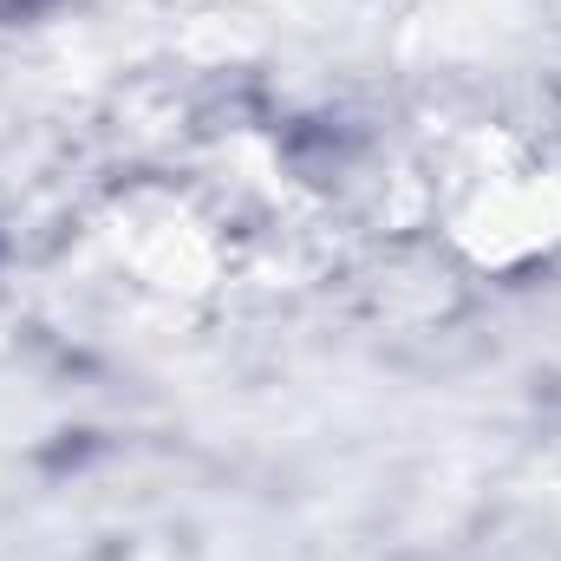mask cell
<instances>
[{"mask_svg":"<svg viewBox=\"0 0 561 561\" xmlns=\"http://www.w3.org/2000/svg\"><path fill=\"white\" fill-rule=\"evenodd\" d=\"M39 7H46V0H0V13H7V20H20V13H39Z\"/></svg>","mask_w":561,"mask_h":561,"instance_id":"obj_1","label":"cell"}]
</instances>
